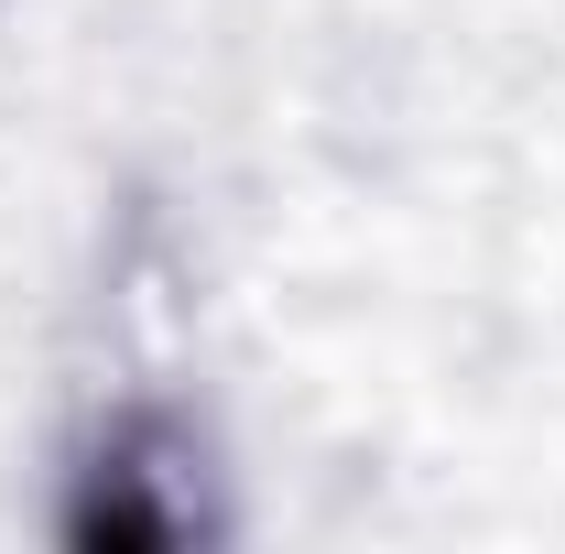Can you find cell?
Wrapping results in <instances>:
<instances>
[{
  "mask_svg": "<svg viewBox=\"0 0 565 554\" xmlns=\"http://www.w3.org/2000/svg\"><path fill=\"white\" fill-rule=\"evenodd\" d=\"M55 533L76 554H196L228 533V489H217V435L163 392H131L76 435Z\"/></svg>",
  "mask_w": 565,
  "mask_h": 554,
  "instance_id": "6da1fadb",
  "label": "cell"
}]
</instances>
